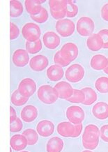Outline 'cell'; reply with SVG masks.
<instances>
[{
  "label": "cell",
  "instance_id": "1",
  "mask_svg": "<svg viewBox=\"0 0 108 152\" xmlns=\"http://www.w3.org/2000/svg\"><path fill=\"white\" fill-rule=\"evenodd\" d=\"M100 129L94 124H89L85 127L82 141L83 147L88 150L96 149L99 143Z\"/></svg>",
  "mask_w": 108,
  "mask_h": 152
},
{
  "label": "cell",
  "instance_id": "2",
  "mask_svg": "<svg viewBox=\"0 0 108 152\" xmlns=\"http://www.w3.org/2000/svg\"><path fill=\"white\" fill-rule=\"evenodd\" d=\"M83 125L82 124L74 125L69 121L59 123L57 126V133L64 137H77L82 131Z\"/></svg>",
  "mask_w": 108,
  "mask_h": 152
},
{
  "label": "cell",
  "instance_id": "3",
  "mask_svg": "<svg viewBox=\"0 0 108 152\" xmlns=\"http://www.w3.org/2000/svg\"><path fill=\"white\" fill-rule=\"evenodd\" d=\"M37 96L42 103L47 105L55 103L59 98V94L55 88L48 85H41L39 88Z\"/></svg>",
  "mask_w": 108,
  "mask_h": 152
},
{
  "label": "cell",
  "instance_id": "4",
  "mask_svg": "<svg viewBox=\"0 0 108 152\" xmlns=\"http://www.w3.org/2000/svg\"><path fill=\"white\" fill-rule=\"evenodd\" d=\"M76 29L81 37H89L93 34L95 29L94 22L89 17H81L77 22Z\"/></svg>",
  "mask_w": 108,
  "mask_h": 152
},
{
  "label": "cell",
  "instance_id": "5",
  "mask_svg": "<svg viewBox=\"0 0 108 152\" xmlns=\"http://www.w3.org/2000/svg\"><path fill=\"white\" fill-rule=\"evenodd\" d=\"M23 37L29 42H36L40 40L41 30L39 26L33 23L25 24L22 29Z\"/></svg>",
  "mask_w": 108,
  "mask_h": 152
},
{
  "label": "cell",
  "instance_id": "6",
  "mask_svg": "<svg viewBox=\"0 0 108 152\" xmlns=\"http://www.w3.org/2000/svg\"><path fill=\"white\" fill-rule=\"evenodd\" d=\"M85 71L83 66L79 64H74L66 71L65 76L68 81L73 83L80 82L84 78Z\"/></svg>",
  "mask_w": 108,
  "mask_h": 152
},
{
  "label": "cell",
  "instance_id": "7",
  "mask_svg": "<svg viewBox=\"0 0 108 152\" xmlns=\"http://www.w3.org/2000/svg\"><path fill=\"white\" fill-rule=\"evenodd\" d=\"M66 116L69 122L74 125H77L82 123L85 118V113L80 106L72 105L67 108Z\"/></svg>",
  "mask_w": 108,
  "mask_h": 152
},
{
  "label": "cell",
  "instance_id": "8",
  "mask_svg": "<svg viewBox=\"0 0 108 152\" xmlns=\"http://www.w3.org/2000/svg\"><path fill=\"white\" fill-rule=\"evenodd\" d=\"M55 27L58 34L62 37H71L75 29V23L70 19L59 20L56 23Z\"/></svg>",
  "mask_w": 108,
  "mask_h": 152
},
{
  "label": "cell",
  "instance_id": "9",
  "mask_svg": "<svg viewBox=\"0 0 108 152\" xmlns=\"http://www.w3.org/2000/svg\"><path fill=\"white\" fill-rule=\"evenodd\" d=\"M66 0H50L49 1L50 9L52 16L55 20H62L66 16L65 9Z\"/></svg>",
  "mask_w": 108,
  "mask_h": 152
},
{
  "label": "cell",
  "instance_id": "10",
  "mask_svg": "<svg viewBox=\"0 0 108 152\" xmlns=\"http://www.w3.org/2000/svg\"><path fill=\"white\" fill-rule=\"evenodd\" d=\"M18 89L24 96L29 98L36 91V84L33 79L25 78L19 83Z\"/></svg>",
  "mask_w": 108,
  "mask_h": 152
},
{
  "label": "cell",
  "instance_id": "11",
  "mask_svg": "<svg viewBox=\"0 0 108 152\" xmlns=\"http://www.w3.org/2000/svg\"><path fill=\"white\" fill-rule=\"evenodd\" d=\"M61 50V55L69 63L73 62L79 55V50L77 45L73 43H66L63 45Z\"/></svg>",
  "mask_w": 108,
  "mask_h": 152
},
{
  "label": "cell",
  "instance_id": "12",
  "mask_svg": "<svg viewBox=\"0 0 108 152\" xmlns=\"http://www.w3.org/2000/svg\"><path fill=\"white\" fill-rule=\"evenodd\" d=\"M49 64L48 59L43 55H39L32 57L29 61V66L36 72L43 71Z\"/></svg>",
  "mask_w": 108,
  "mask_h": 152
},
{
  "label": "cell",
  "instance_id": "13",
  "mask_svg": "<svg viewBox=\"0 0 108 152\" xmlns=\"http://www.w3.org/2000/svg\"><path fill=\"white\" fill-rule=\"evenodd\" d=\"M36 131L40 136L47 137L52 135L55 131V125L50 120H42L36 126Z\"/></svg>",
  "mask_w": 108,
  "mask_h": 152
},
{
  "label": "cell",
  "instance_id": "14",
  "mask_svg": "<svg viewBox=\"0 0 108 152\" xmlns=\"http://www.w3.org/2000/svg\"><path fill=\"white\" fill-rule=\"evenodd\" d=\"M13 64L17 67H24L28 64L29 57L28 52L23 49H18L14 52L12 57Z\"/></svg>",
  "mask_w": 108,
  "mask_h": 152
},
{
  "label": "cell",
  "instance_id": "15",
  "mask_svg": "<svg viewBox=\"0 0 108 152\" xmlns=\"http://www.w3.org/2000/svg\"><path fill=\"white\" fill-rule=\"evenodd\" d=\"M55 89L58 91L59 99L68 100L73 94L74 89L72 86L66 81H61L55 85Z\"/></svg>",
  "mask_w": 108,
  "mask_h": 152
},
{
  "label": "cell",
  "instance_id": "16",
  "mask_svg": "<svg viewBox=\"0 0 108 152\" xmlns=\"http://www.w3.org/2000/svg\"><path fill=\"white\" fill-rule=\"evenodd\" d=\"M43 42L45 46L50 50H55L60 45V37L54 31H47L43 36Z\"/></svg>",
  "mask_w": 108,
  "mask_h": 152
},
{
  "label": "cell",
  "instance_id": "17",
  "mask_svg": "<svg viewBox=\"0 0 108 152\" xmlns=\"http://www.w3.org/2000/svg\"><path fill=\"white\" fill-rule=\"evenodd\" d=\"M92 115L99 120L108 118V104L105 102H99L92 107Z\"/></svg>",
  "mask_w": 108,
  "mask_h": 152
},
{
  "label": "cell",
  "instance_id": "18",
  "mask_svg": "<svg viewBox=\"0 0 108 152\" xmlns=\"http://www.w3.org/2000/svg\"><path fill=\"white\" fill-rule=\"evenodd\" d=\"M38 110L35 106L28 105L23 107L20 112V117L23 121L27 123L32 122L38 117Z\"/></svg>",
  "mask_w": 108,
  "mask_h": 152
},
{
  "label": "cell",
  "instance_id": "19",
  "mask_svg": "<svg viewBox=\"0 0 108 152\" xmlns=\"http://www.w3.org/2000/svg\"><path fill=\"white\" fill-rule=\"evenodd\" d=\"M10 145L11 149L17 151H23L28 145L27 140L23 135H14L10 140Z\"/></svg>",
  "mask_w": 108,
  "mask_h": 152
},
{
  "label": "cell",
  "instance_id": "20",
  "mask_svg": "<svg viewBox=\"0 0 108 152\" xmlns=\"http://www.w3.org/2000/svg\"><path fill=\"white\" fill-rule=\"evenodd\" d=\"M87 48L92 52H97L103 48V41L99 34H93L87 40Z\"/></svg>",
  "mask_w": 108,
  "mask_h": 152
},
{
  "label": "cell",
  "instance_id": "21",
  "mask_svg": "<svg viewBox=\"0 0 108 152\" xmlns=\"http://www.w3.org/2000/svg\"><path fill=\"white\" fill-rule=\"evenodd\" d=\"M47 77L50 80L53 82H57L63 78L64 75V71L62 67L59 65L55 64L50 66L46 72Z\"/></svg>",
  "mask_w": 108,
  "mask_h": 152
},
{
  "label": "cell",
  "instance_id": "22",
  "mask_svg": "<svg viewBox=\"0 0 108 152\" xmlns=\"http://www.w3.org/2000/svg\"><path fill=\"white\" fill-rule=\"evenodd\" d=\"M90 66L96 71L104 70L108 66V59L103 55H96L92 57Z\"/></svg>",
  "mask_w": 108,
  "mask_h": 152
},
{
  "label": "cell",
  "instance_id": "23",
  "mask_svg": "<svg viewBox=\"0 0 108 152\" xmlns=\"http://www.w3.org/2000/svg\"><path fill=\"white\" fill-rule=\"evenodd\" d=\"M44 2H45V0H26L25 1L26 11L30 14V15H37L43 9L41 4Z\"/></svg>",
  "mask_w": 108,
  "mask_h": 152
},
{
  "label": "cell",
  "instance_id": "24",
  "mask_svg": "<svg viewBox=\"0 0 108 152\" xmlns=\"http://www.w3.org/2000/svg\"><path fill=\"white\" fill-rule=\"evenodd\" d=\"M64 144L63 141L59 137H53L47 141L46 145L47 152H61Z\"/></svg>",
  "mask_w": 108,
  "mask_h": 152
},
{
  "label": "cell",
  "instance_id": "25",
  "mask_svg": "<svg viewBox=\"0 0 108 152\" xmlns=\"http://www.w3.org/2000/svg\"><path fill=\"white\" fill-rule=\"evenodd\" d=\"M24 11L23 4L20 1L11 0L10 1V16L18 18L23 15Z\"/></svg>",
  "mask_w": 108,
  "mask_h": 152
},
{
  "label": "cell",
  "instance_id": "26",
  "mask_svg": "<svg viewBox=\"0 0 108 152\" xmlns=\"http://www.w3.org/2000/svg\"><path fill=\"white\" fill-rule=\"evenodd\" d=\"M82 91L85 94V101L82 103L85 105H91L98 99V96L96 91L91 87L83 88Z\"/></svg>",
  "mask_w": 108,
  "mask_h": 152
},
{
  "label": "cell",
  "instance_id": "27",
  "mask_svg": "<svg viewBox=\"0 0 108 152\" xmlns=\"http://www.w3.org/2000/svg\"><path fill=\"white\" fill-rule=\"evenodd\" d=\"M28 101H29V98H27L22 95L20 93L18 89L14 91L11 97V101L12 104H13L15 106H23L27 103Z\"/></svg>",
  "mask_w": 108,
  "mask_h": 152
},
{
  "label": "cell",
  "instance_id": "28",
  "mask_svg": "<svg viewBox=\"0 0 108 152\" xmlns=\"http://www.w3.org/2000/svg\"><path fill=\"white\" fill-rule=\"evenodd\" d=\"M23 135L27 138L28 145H34L39 141V134L34 129H26L23 131Z\"/></svg>",
  "mask_w": 108,
  "mask_h": 152
},
{
  "label": "cell",
  "instance_id": "29",
  "mask_svg": "<svg viewBox=\"0 0 108 152\" xmlns=\"http://www.w3.org/2000/svg\"><path fill=\"white\" fill-rule=\"evenodd\" d=\"M96 89L101 94L108 93V77H101L96 80L95 83Z\"/></svg>",
  "mask_w": 108,
  "mask_h": 152
},
{
  "label": "cell",
  "instance_id": "30",
  "mask_svg": "<svg viewBox=\"0 0 108 152\" xmlns=\"http://www.w3.org/2000/svg\"><path fill=\"white\" fill-rule=\"evenodd\" d=\"M42 42L41 40L36 42H29L27 41L25 43L26 50L28 52V53L30 54H36L42 50Z\"/></svg>",
  "mask_w": 108,
  "mask_h": 152
},
{
  "label": "cell",
  "instance_id": "31",
  "mask_svg": "<svg viewBox=\"0 0 108 152\" xmlns=\"http://www.w3.org/2000/svg\"><path fill=\"white\" fill-rule=\"evenodd\" d=\"M65 9L66 12V17L68 18H74L77 15L78 13V7L75 4L73 1L66 0L65 3Z\"/></svg>",
  "mask_w": 108,
  "mask_h": 152
},
{
  "label": "cell",
  "instance_id": "32",
  "mask_svg": "<svg viewBox=\"0 0 108 152\" xmlns=\"http://www.w3.org/2000/svg\"><path fill=\"white\" fill-rule=\"evenodd\" d=\"M85 101V94L82 89H74L73 96L67 100V101L73 103H83Z\"/></svg>",
  "mask_w": 108,
  "mask_h": 152
},
{
  "label": "cell",
  "instance_id": "33",
  "mask_svg": "<svg viewBox=\"0 0 108 152\" xmlns=\"http://www.w3.org/2000/svg\"><path fill=\"white\" fill-rule=\"evenodd\" d=\"M48 12H47V9L43 7L41 11L40 12L39 14L36 15H31V18L34 21H35L36 23L39 24H42L45 23L46 21L48 20Z\"/></svg>",
  "mask_w": 108,
  "mask_h": 152
},
{
  "label": "cell",
  "instance_id": "34",
  "mask_svg": "<svg viewBox=\"0 0 108 152\" xmlns=\"http://www.w3.org/2000/svg\"><path fill=\"white\" fill-rule=\"evenodd\" d=\"M54 61L57 65H59L61 67H65L69 66L70 64L69 61H66L64 57H63V55H61V50L57 51L56 54L54 56Z\"/></svg>",
  "mask_w": 108,
  "mask_h": 152
},
{
  "label": "cell",
  "instance_id": "35",
  "mask_svg": "<svg viewBox=\"0 0 108 152\" xmlns=\"http://www.w3.org/2000/svg\"><path fill=\"white\" fill-rule=\"evenodd\" d=\"M10 131L12 133H16V132L20 131L23 128V124L22 122L21 119L18 117L16 118V119L13 122L10 123Z\"/></svg>",
  "mask_w": 108,
  "mask_h": 152
},
{
  "label": "cell",
  "instance_id": "36",
  "mask_svg": "<svg viewBox=\"0 0 108 152\" xmlns=\"http://www.w3.org/2000/svg\"><path fill=\"white\" fill-rule=\"evenodd\" d=\"M20 35V29L16 25L13 23H10V39L11 41L16 39Z\"/></svg>",
  "mask_w": 108,
  "mask_h": 152
},
{
  "label": "cell",
  "instance_id": "37",
  "mask_svg": "<svg viewBox=\"0 0 108 152\" xmlns=\"http://www.w3.org/2000/svg\"><path fill=\"white\" fill-rule=\"evenodd\" d=\"M99 34L101 36L103 41V48L108 49V29H103L99 31Z\"/></svg>",
  "mask_w": 108,
  "mask_h": 152
},
{
  "label": "cell",
  "instance_id": "38",
  "mask_svg": "<svg viewBox=\"0 0 108 152\" xmlns=\"http://www.w3.org/2000/svg\"><path fill=\"white\" fill-rule=\"evenodd\" d=\"M100 137L105 142H108V124L104 125L101 128Z\"/></svg>",
  "mask_w": 108,
  "mask_h": 152
},
{
  "label": "cell",
  "instance_id": "39",
  "mask_svg": "<svg viewBox=\"0 0 108 152\" xmlns=\"http://www.w3.org/2000/svg\"><path fill=\"white\" fill-rule=\"evenodd\" d=\"M101 17L105 21L108 22V3L103 6L101 9Z\"/></svg>",
  "mask_w": 108,
  "mask_h": 152
},
{
  "label": "cell",
  "instance_id": "40",
  "mask_svg": "<svg viewBox=\"0 0 108 152\" xmlns=\"http://www.w3.org/2000/svg\"><path fill=\"white\" fill-rule=\"evenodd\" d=\"M16 112H15V109H14L12 106H11V107H10V123L15 121V120L16 119Z\"/></svg>",
  "mask_w": 108,
  "mask_h": 152
},
{
  "label": "cell",
  "instance_id": "41",
  "mask_svg": "<svg viewBox=\"0 0 108 152\" xmlns=\"http://www.w3.org/2000/svg\"><path fill=\"white\" fill-rule=\"evenodd\" d=\"M103 71H104V73H106V74H107V75H108V66L105 68V69L103 70Z\"/></svg>",
  "mask_w": 108,
  "mask_h": 152
},
{
  "label": "cell",
  "instance_id": "42",
  "mask_svg": "<svg viewBox=\"0 0 108 152\" xmlns=\"http://www.w3.org/2000/svg\"><path fill=\"white\" fill-rule=\"evenodd\" d=\"M82 152H92V151H90V150H86V151H82Z\"/></svg>",
  "mask_w": 108,
  "mask_h": 152
},
{
  "label": "cell",
  "instance_id": "43",
  "mask_svg": "<svg viewBox=\"0 0 108 152\" xmlns=\"http://www.w3.org/2000/svg\"><path fill=\"white\" fill-rule=\"evenodd\" d=\"M10 152H12V151H11V147L10 148Z\"/></svg>",
  "mask_w": 108,
  "mask_h": 152
},
{
  "label": "cell",
  "instance_id": "44",
  "mask_svg": "<svg viewBox=\"0 0 108 152\" xmlns=\"http://www.w3.org/2000/svg\"><path fill=\"white\" fill-rule=\"evenodd\" d=\"M21 152H29V151H21Z\"/></svg>",
  "mask_w": 108,
  "mask_h": 152
}]
</instances>
